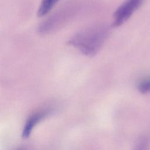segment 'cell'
<instances>
[{"instance_id": "obj_2", "label": "cell", "mask_w": 150, "mask_h": 150, "mask_svg": "<svg viewBox=\"0 0 150 150\" xmlns=\"http://www.w3.org/2000/svg\"><path fill=\"white\" fill-rule=\"evenodd\" d=\"M143 0H126L115 11L112 26L118 27L126 22L141 5Z\"/></svg>"}, {"instance_id": "obj_3", "label": "cell", "mask_w": 150, "mask_h": 150, "mask_svg": "<svg viewBox=\"0 0 150 150\" xmlns=\"http://www.w3.org/2000/svg\"><path fill=\"white\" fill-rule=\"evenodd\" d=\"M50 113V110H42L38 111L32 114L27 120L22 131V136L23 138H28L31 134L33 128L43 118H45Z\"/></svg>"}, {"instance_id": "obj_4", "label": "cell", "mask_w": 150, "mask_h": 150, "mask_svg": "<svg viewBox=\"0 0 150 150\" xmlns=\"http://www.w3.org/2000/svg\"><path fill=\"white\" fill-rule=\"evenodd\" d=\"M59 0H42L38 10L37 15L42 17L47 14Z\"/></svg>"}, {"instance_id": "obj_1", "label": "cell", "mask_w": 150, "mask_h": 150, "mask_svg": "<svg viewBox=\"0 0 150 150\" xmlns=\"http://www.w3.org/2000/svg\"><path fill=\"white\" fill-rule=\"evenodd\" d=\"M110 28L103 24L84 29L72 36L68 43L87 56H94L106 40Z\"/></svg>"}, {"instance_id": "obj_5", "label": "cell", "mask_w": 150, "mask_h": 150, "mask_svg": "<svg viewBox=\"0 0 150 150\" xmlns=\"http://www.w3.org/2000/svg\"><path fill=\"white\" fill-rule=\"evenodd\" d=\"M138 89L140 93L145 94L150 91V78L142 80L138 86Z\"/></svg>"}]
</instances>
